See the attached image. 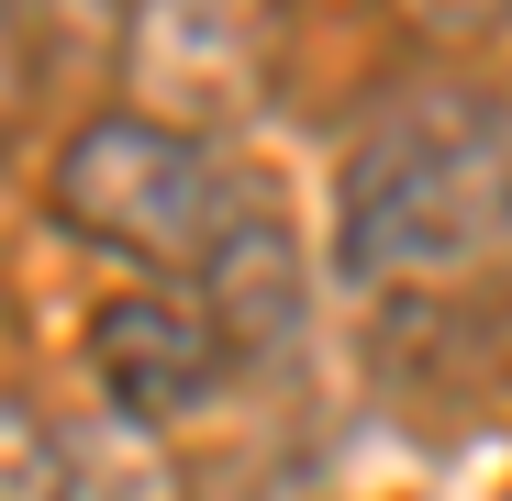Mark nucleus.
Instances as JSON below:
<instances>
[{"label": "nucleus", "instance_id": "4", "mask_svg": "<svg viewBox=\"0 0 512 501\" xmlns=\"http://www.w3.org/2000/svg\"><path fill=\"white\" fill-rule=\"evenodd\" d=\"M90 368H101V390L134 412V424H179V412H201L245 357L223 346V323H212L201 301L134 290V301L90 312Z\"/></svg>", "mask_w": 512, "mask_h": 501}, {"label": "nucleus", "instance_id": "5", "mask_svg": "<svg viewBox=\"0 0 512 501\" xmlns=\"http://www.w3.org/2000/svg\"><path fill=\"white\" fill-rule=\"evenodd\" d=\"M190 301L223 323L234 357H290L301 346V257H290V223L268 201H245V223L223 234V257L190 279Z\"/></svg>", "mask_w": 512, "mask_h": 501}, {"label": "nucleus", "instance_id": "3", "mask_svg": "<svg viewBox=\"0 0 512 501\" xmlns=\"http://www.w3.org/2000/svg\"><path fill=\"white\" fill-rule=\"evenodd\" d=\"M268 78V12L256 0H145L134 12V90L156 123H223Z\"/></svg>", "mask_w": 512, "mask_h": 501}, {"label": "nucleus", "instance_id": "7", "mask_svg": "<svg viewBox=\"0 0 512 501\" xmlns=\"http://www.w3.org/2000/svg\"><path fill=\"white\" fill-rule=\"evenodd\" d=\"M67 501H167L145 446H101V457H67Z\"/></svg>", "mask_w": 512, "mask_h": 501}, {"label": "nucleus", "instance_id": "1", "mask_svg": "<svg viewBox=\"0 0 512 501\" xmlns=\"http://www.w3.org/2000/svg\"><path fill=\"white\" fill-rule=\"evenodd\" d=\"M334 279L390 323L512 290V112L490 90H412L334 167Z\"/></svg>", "mask_w": 512, "mask_h": 501}, {"label": "nucleus", "instance_id": "8", "mask_svg": "<svg viewBox=\"0 0 512 501\" xmlns=\"http://www.w3.org/2000/svg\"><path fill=\"white\" fill-rule=\"evenodd\" d=\"M412 23H435V34H479V23H501V0H401Z\"/></svg>", "mask_w": 512, "mask_h": 501}, {"label": "nucleus", "instance_id": "6", "mask_svg": "<svg viewBox=\"0 0 512 501\" xmlns=\"http://www.w3.org/2000/svg\"><path fill=\"white\" fill-rule=\"evenodd\" d=\"M0 501H67V446L23 401H0Z\"/></svg>", "mask_w": 512, "mask_h": 501}, {"label": "nucleus", "instance_id": "2", "mask_svg": "<svg viewBox=\"0 0 512 501\" xmlns=\"http://www.w3.org/2000/svg\"><path fill=\"white\" fill-rule=\"evenodd\" d=\"M56 212L112 245L134 268H167V279H201L223 257V234L245 223V190L223 179V156L190 134V123H156V112H101L56 156Z\"/></svg>", "mask_w": 512, "mask_h": 501}]
</instances>
